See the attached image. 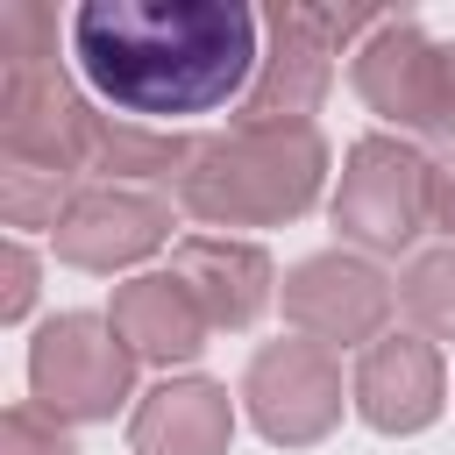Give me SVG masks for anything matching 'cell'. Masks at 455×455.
Segmentation results:
<instances>
[{
  "label": "cell",
  "instance_id": "cell-9",
  "mask_svg": "<svg viewBox=\"0 0 455 455\" xmlns=\"http://www.w3.org/2000/svg\"><path fill=\"white\" fill-rule=\"evenodd\" d=\"M242 398H249V419L270 441L306 448L341 419V370L320 341H270V348H256Z\"/></svg>",
  "mask_w": 455,
  "mask_h": 455
},
{
  "label": "cell",
  "instance_id": "cell-6",
  "mask_svg": "<svg viewBox=\"0 0 455 455\" xmlns=\"http://www.w3.org/2000/svg\"><path fill=\"white\" fill-rule=\"evenodd\" d=\"M92 107L71 92L57 57H14L0 78V149L21 171L71 178L92 164Z\"/></svg>",
  "mask_w": 455,
  "mask_h": 455
},
{
  "label": "cell",
  "instance_id": "cell-4",
  "mask_svg": "<svg viewBox=\"0 0 455 455\" xmlns=\"http://www.w3.org/2000/svg\"><path fill=\"white\" fill-rule=\"evenodd\" d=\"M370 114H384L405 135L455 142V43H434L412 14H384L348 64Z\"/></svg>",
  "mask_w": 455,
  "mask_h": 455
},
{
  "label": "cell",
  "instance_id": "cell-14",
  "mask_svg": "<svg viewBox=\"0 0 455 455\" xmlns=\"http://www.w3.org/2000/svg\"><path fill=\"white\" fill-rule=\"evenodd\" d=\"M114 334L142 363H192L206 348V313L178 277H128L114 284Z\"/></svg>",
  "mask_w": 455,
  "mask_h": 455
},
{
  "label": "cell",
  "instance_id": "cell-8",
  "mask_svg": "<svg viewBox=\"0 0 455 455\" xmlns=\"http://www.w3.org/2000/svg\"><path fill=\"white\" fill-rule=\"evenodd\" d=\"M391 284L384 270H370L363 256H306L291 277H284V320L320 341V348H355V341H384V320H391Z\"/></svg>",
  "mask_w": 455,
  "mask_h": 455
},
{
  "label": "cell",
  "instance_id": "cell-3",
  "mask_svg": "<svg viewBox=\"0 0 455 455\" xmlns=\"http://www.w3.org/2000/svg\"><path fill=\"white\" fill-rule=\"evenodd\" d=\"M384 14L370 7H306V0H284L263 14V71L242 100V121L256 128H277V121H313V107L327 100L334 85V57L348 36H370Z\"/></svg>",
  "mask_w": 455,
  "mask_h": 455
},
{
  "label": "cell",
  "instance_id": "cell-15",
  "mask_svg": "<svg viewBox=\"0 0 455 455\" xmlns=\"http://www.w3.org/2000/svg\"><path fill=\"white\" fill-rule=\"evenodd\" d=\"M398 306L412 313V327L427 341H455V249H434L405 270L398 284Z\"/></svg>",
  "mask_w": 455,
  "mask_h": 455
},
{
  "label": "cell",
  "instance_id": "cell-11",
  "mask_svg": "<svg viewBox=\"0 0 455 455\" xmlns=\"http://www.w3.org/2000/svg\"><path fill=\"white\" fill-rule=\"evenodd\" d=\"M441 355L427 334H384L363 348L355 363V412L377 427V434H419L441 419Z\"/></svg>",
  "mask_w": 455,
  "mask_h": 455
},
{
  "label": "cell",
  "instance_id": "cell-10",
  "mask_svg": "<svg viewBox=\"0 0 455 455\" xmlns=\"http://www.w3.org/2000/svg\"><path fill=\"white\" fill-rule=\"evenodd\" d=\"M171 235V206L156 192H128V185H85L71 192L64 220H57V256L78 263V270H114V263H135L149 256L156 242Z\"/></svg>",
  "mask_w": 455,
  "mask_h": 455
},
{
  "label": "cell",
  "instance_id": "cell-16",
  "mask_svg": "<svg viewBox=\"0 0 455 455\" xmlns=\"http://www.w3.org/2000/svg\"><path fill=\"white\" fill-rule=\"evenodd\" d=\"M64 206H71V199H64V178L7 164V178H0V213H7V228H50V235H57Z\"/></svg>",
  "mask_w": 455,
  "mask_h": 455
},
{
  "label": "cell",
  "instance_id": "cell-13",
  "mask_svg": "<svg viewBox=\"0 0 455 455\" xmlns=\"http://www.w3.org/2000/svg\"><path fill=\"white\" fill-rule=\"evenodd\" d=\"M228 434H235V405L213 377H171L128 419L135 455H228Z\"/></svg>",
  "mask_w": 455,
  "mask_h": 455
},
{
  "label": "cell",
  "instance_id": "cell-7",
  "mask_svg": "<svg viewBox=\"0 0 455 455\" xmlns=\"http://www.w3.org/2000/svg\"><path fill=\"white\" fill-rule=\"evenodd\" d=\"M28 384H36V405L57 412V419H107L135 384V348L114 334V320L64 313L36 334Z\"/></svg>",
  "mask_w": 455,
  "mask_h": 455
},
{
  "label": "cell",
  "instance_id": "cell-12",
  "mask_svg": "<svg viewBox=\"0 0 455 455\" xmlns=\"http://www.w3.org/2000/svg\"><path fill=\"white\" fill-rule=\"evenodd\" d=\"M171 277L199 299L206 327H249L270 306V256L235 235H185L171 256Z\"/></svg>",
  "mask_w": 455,
  "mask_h": 455
},
{
  "label": "cell",
  "instance_id": "cell-2",
  "mask_svg": "<svg viewBox=\"0 0 455 455\" xmlns=\"http://www.w3.org/2000/svg\"><path fill=\"white\" fill-rule=\"evenodd\" d=\"M320 178H327V142L313 121H277V128L235 121L228 135L192 142V164L178 171V199L213 228H277L320 199Z\"/></svg>",
  "mask_w": 455,
  "mask_h": 455
},
{
  "label": "cell",
  "instance_id": "cell-18",
  "mask_svg": "<svg viewBox=\"0 0 455 455\" xmlns=\"http://www.w3.org/2000/svg\"><path fill=\"white\" fill-rule=\"evenodd\" d=\"M28 299H36V263H28V249H21V242H7V299H0V313H7V320H21V313H28Z\"/></svg>",
  "mask_w": 455,
  "mask_h": 455
},
{
  "label": "cell",
  "instance_id": "cell-17",
  "mask_svg": "<svg viewBox=\"0 0 455 455\" xmlns=\"http://www.w3.org/2000/svg\"><path fill=\"white\" fill-rule=\"evenodd\" d=\"M0 455H78V448H71V434L57 427V412L14 405V412L0 419Z\"/></svg>",
  "mask_w": 455,
  "mask_h": 455
},
{
  "label": "cell",
  "instance_id": "cell-19",
  "mask_svg": "<svg viewBox=\"0 0 455 455\" xmlns=\"http://www.w3.org/2000/svg\"><path fill=\"white\" fill-rule=\"evenodd\" d=\"M434 220L455 235V171H441V178H434Z\"/></svg>",
  "mask_w": 455,
  "mask_h": 455
},
{
  "label": "cell",
  "instance_id": "cell-5",
  "mask_svg": "<svg viewBox=\"0 0 455 455\" xmlns=\"http://www.w3.org/2000/svg\"><path fill=\"white\" fill-rule=\"evenodd\" d=\"M434 164L405 135H363L341 164L334 192V228L363 242L370 256H398L427 220H434Z\"/></svg>",
  "mask_w": 455,
  "mask_h": 455
},
{
  "label": "cell",
  "instance_id": "cell-1",
  "mask_svg": "<svg viewBox=\"0 0 455 455\" xmlns=\"http://www.w3.org/2000/svg\"><path fill=\"white\" fill-rule=\"evenodd\" d=\"M71 64L142 128L220 114L263 71V21L242 0H85L71 14Z\"/></svg>",
  "mask_w": 455,
  "mask_h": 455
}]
</instances>
